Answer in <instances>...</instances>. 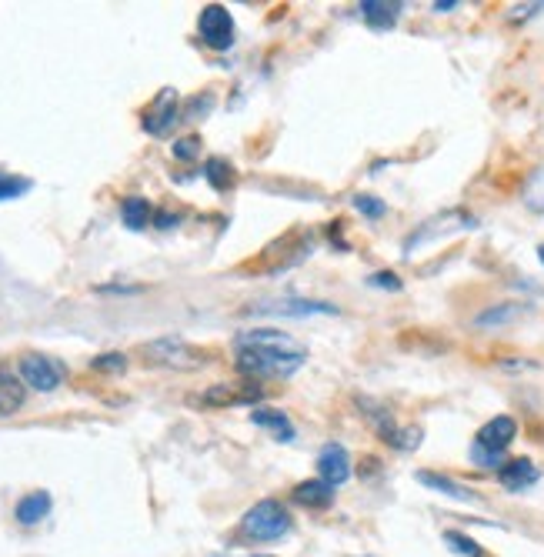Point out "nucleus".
Returning a JSON list of instances; mask_svg holds the SVG:
<instances>
[{
	"instance_id": "nucleus-1",
	"label": "nucleus",
	"mask_w": 544,
	"mask_h": 557,
	"mask_svg": "<svg viewBox=\"0 0 544 557\" xmlns=\"http://www.w3.org/2000/svg\"><path fill=\"white\" fill-rule=\"evenodd\" d=\"M237 371L247 381H267V377H291L304 367V347L291 334L271 331V327H257V331L237 334Z\"/></svg>"
},
{
	"instance_id": "nucleus-2",
	"label": "nucleus",
	"mask_w": 544,
	"mask_h": 557,
	"mask_svg": "<svg viewBox=\"0 0 544 557\" xmlns=\"http://www.w3.org/2000/svg\"><path fill=\"white\" fill-rule=\"evenodd\" d=\"M291 531V514L284 511L281 501L274 497H264L257 501L251 511L241 517V534L247 541H278Z\"/></svg>"
},
{
	"instance_id": "nucleus-3",
	"label": "nucleus",
	"mask_w": 544,
	"mask_h": 557,
	"mask_svg": "<svg viewBox=\"0 0 544 557\" xmlns=\"http://www.w3.org/2000/svg\"><path fill=\"white\" fill-rule=\"evenodd\" d=\"M141 354L147 357V364H161L174 367V371H197L211 361V354L201 351V347L187 344L184 337H161V341H151L141 347Z\"/></svg>"
},
{
	"instance_id": "nucleus-4",
	"label": "nucleus",
	"mask_w": 544,
	"mask_h": 557,
	"mask_svg": "<svg viewBox=\"0 0 544 557\" xmlns=\"http://www.w3.org/2000/svg\"><path fill=\"white\" fill-rule=\"evenodd\" d=\"M358 404L364 407L361 414L374 424V431L381 434V441H388L391 447H398V451H414V447L421 444V427H398L388 407L374 404L368 397H358Z\"/></svg>"
},
{
	"instance_id": "nucleus-5",
	"label": "nucleus",
	"mask_w": 544,
	"mask_h": 557,
	"mask_svg": "<svg viewBox=\"0 0 544 557\" xmlns=\"http://www.w3.org/2000/svg\"><path fill=\"white\" fill-rule=\"evenodd\" d=\"M17 374H21V381L31 387V391H41V394H51L57 387L64 384L67 377V367L57 361V357H47V354H24L21 364H17Z\"/></svg>"
},
{
	"instance_id": "nucleus-6",
	"label": "nucleus",
	"mask_w": 544,
	"mask_h": 557,
	"mask_svg": "<svg viewBox=\"0 0 544 557\" xmlns=\"http://www.w3.org/2000/svg\"><path fill=\"white\" fill-rule=\"evenodd\" d=\"M197 34H201V41L211 47V51H231L234 34H237L231 11L221 4H207L201 17H197Z\"/></svg>"
},
{
	"instance_id": "nucleus-7",
	"label": "nucleus",
	"mask_w": 544,
	"mask_h": 557,
	"mask_svg": "<svg viewBox=\"0 0 544 557\" xmlns=\"http://www.w3.org/2000/svg\"><path fill=\"white\" fill-rule=\"evenodd\" d=\"M264 397V391L257 387V381H234V384H211L207 391L191 397V404L201 407H247Z\"/></svg>"
},
{
	"instance_id": "nucleus-8",
	"label": "nucleus",
	"mask_w": 544,
	"mask_h": 557,
	"mask_svg": "<svg viewBox=\"0 0 544 557\" xmlns=\"http://www.w3.org/2000/svg\"><path fill=\"white\" fill-rule=\"evenodd\" d=\"M177 121H181V97H177L174 87H164V91L151 101V107L144 111L141 127L151 137H164V134H171V127Z\"/></svg>"
},
{
	"instance_id": "nucleus-9",
	"label": "nucleus",
	"mask_w": 544,
	"mask_h": 557,
	"mask_svg": "<svg viewBox=\"0 0 544 557\" xmlns=\"http://www.w3.org/2000/svg\"><path fill=\"white\" fill-rule=\"evenodd\" d=\"M244 314H274V317H311V314H338V307L328 301H304V297H284V301H261L244 307Z\"/></svg>"
},
{
	"instance_id": "nucleus-10",
	"label": "nucleus",
	"mask_w": 544,
	"mask_h": 557,
	"mask_svg": "<svg viewBox=\"0 0 544 557\" xmlns=\"http://www.w3.org/2000/svg\"><path fill=\"white\" fill-rule=\"evenodd\" d=\"M514 437H518V421H514L511 414H498L481 427L478 437H474V444L484 447V451H491V454H504Z\"/></svg>"
},
{
	"instance_id": "nucleus-11",
	"label": "nucleus",
	"mask_w": 544,
	"mask_h": 557,
	"mask_svg": "<svg viewBox=\"0 0 544 557\" xmlns=\"http://www.w3.org/2000/svg\"><path fill=\"white\" fill-rule=\"evenodd\" d=\"M318 477H321V481H328L331 487H341L344 481H348V477H351L348 447L338 444V441L324 444L321 454H318Z\"/></svg>"
},
{
	"instance_id": "nucleus-12",
	"label": "nucleus",
	"mask_w": 544,
	"mask_h": 557,
	"mask_svg": "<svg viewBox=\"0 0 544 557\" xmlns=\"http://www.w3.org/2000/svg\"><path fill=\"white\" fill-rule=\"evenodd\" d=\"M358 11L371 31H391V27L401 21L404 4H398V0H364Z\"/></svg>"
},
{
	"instance_id": "nucleus-13",
	"label": "nucleus",
	"mask_w": 544,
	"mask_h": 557,
	"mask_svg": "<svg viewBox=\"0 0 544 557\" xmlns=\"http://www.w3.org/2000/svg\"><path fill=\"white\" fill-rule=\"evenodd\" d=\"M498 481L508 487V491H524V487L541 481V471L528 461V457H514V461L498 467Z\"/></svg>"
},
{
	"instance_id": "nucleus-14",
	"label": "nucleus",
	"mask_w": 544,
	"mask_h": 557,
	"mask_svg": "<svg viewBox=\"0 0 544 557\" xmlns=\"http://www.w3.org/2000/svg\"><path fill=\"white\" fill-rule=\"evenodd\" d=\"M294 501L301 507H308V511H328L334 504V487L328 481H321V477H314V481H301L294 487Z\"/></svg>"
},
{
	"instance_id": "nucleus-15",
	"label": "nucleus",
	"mask_w": 544,
	"mask_h": 557,
	"mask_svg": "<svg viewBox=\"0 0 544 557\" xmlns=\"http://www.w3.org/2000/svg\"><path fill=\"white\" fill-rule=\"evenodd\" d=\"M51 507H54L51 494H47V491H31V494H24L21 501H17L14 517H17V524L34 527V524H41L47 514H51Z\"/></svg>"
},
{
	"instance_id": "nucleus-16",
	"label": "nucleus",
	"mask_w": 544,
	"mask_h": 557,
	"mask_svg": "<svg viewBox=\"0 0 544 557\" xmlns=\"http://www.w3.org/2000/svg\"><path fill=\"white\" fill-rule=\"evenodd\" d=\"M251 424L264 427V431H271L278 441H294V437H298V431H294V424H291V417L284 411H278V407H254Z\"/></svg>"
},
{
	"instance_id": "nucleus-17",
	"label": "nucleus",
	"mask_w": 544,
	"mask_h": 557,
	"mask_svg": "<svg viewBox=\"0 0 544 557\" xmlns=\"http://www.w3.org/2000/svg\"><path fill=\"white\" fill-rule=\"evenodd\" d=\"M531 311H534V304H528V301L494 304V307H488V311H481L478 317H474V324H478V327H504V324L521 321V317L531 314Z\"/></svg>"
},
{
	"instance_id": "nucleus-18",
	"label": "nucleus",
	"mask_w": 544,
	"mask_h": 557,
	"mask_svg": "<svg viewBox=\"0 0 544 557\" xmlns=\"http://www.w3.org/2000/svg\"><path fill=\"white\" fill-rule=\"evenodd\" d=\"M24 381L11 367H0V417H11L24 407Z\"/></svg>"
},
{
	"instance_id": "nucleus-19",
	"label": "nucleus",
	"mask_w": 544,
	"mask_h": 557,
	"mask_svg": "<svg viewBox=\"0 0 544 557\" xmlns=\"http://www.w3.org/2000/svg\"><path fill=\"white\" fill-rule=\"evenodd\" d=\"M121 221H124L127 231H144V227L154 221L151 201H147V197H141V194L124 197V201H121Z\"/></svg>"
},
{
	"instance_id": "nucleus-20",
	"label": "nucleus",
	"mask_w": 544,
	"mask_h": 557,
	"mask_svg": "<svg viewBox=\"0 0 544 557\" xmlns=\"http://www.w3.org/2000/svg\"><path fill=\"white\" fill-rule=\"evenodd\" d=\"M204 181L211 184L217 194L231 191L234 181H237L234 164L227 161V157H207V161H204Z\"/></svg>"
},
{
	"instance_id": "nucleus-21",
	"label": "nucleus",
	"mask_w": 544,
	"mask_h": 557,
	"mask_svg": "<svg viewBox=\"0 0 544 557\" xmlns=\"http://www.w3.org/2000/svg\"><path fill=\"white\" fill-rule=\"evenodd\" d=\"M418 481L424 487H431V491H438L444 497H454V501H478L468 487H461L458 481H451V477H444V474H434V471H418Z\"/></svg>"
},
{
	"instance_id": "nucleus-22",
	"label": "nucleus",
	"mask_w": 544,
	"mask_h": 557,
	"mask_svg": "<svg viewBox=\"0 0 544 557\" xmlns=\"http://www.w3.org/2000/svg\"><path fill=\"white\" fill-rule=\"evenodd\" d=\"M214 104H217V97L211 91L191 97V101L181 107V121H204V117L214 111Z\"/></svg>"
},
{
	"instance_id": "nucleus-23",
	"label": "nucleus",
	"mask_w": 544,
	"mask_h": 557,
	"mask_svg": "<svg viewBox=\"0 0 544 557\" xmlns=\"http://www.w3.org/2000/svg\"><path fill=\"white\" fill-rule=\"evenodd\" d=\"M444 544H448L454 554H464V557H484L481 544H478V541H471V537H468V534H461V531H444Z\"/></svg>"
},
{
	"instance_id": "nucleus-24",
	"label": "nucleus",
	"mask_w": 544,
	"mask_h": 557,
	"mask_svg": "<svg viewBox=\"0 0 544 557\" xmlns=\"http://www.w3.org/2000/svg\"><path fill=\"white\" fill-rule=\"evenodd\" d=\"M351 204L358 207V211H361L364 217H368V221H381V217L388 214V204L378 201V197H374V194H354V197H351Z\"/></svg>"
},
{
	"instance_id": "nucleus-25",
	"label": "nucleus",
	"mask_w": 544,
	"mask_h": 557,
	"mask_svg": "<svg viewBox=\"0 0 544 557\" xmlns=\"http://www.w3.org/2000/svg\"><path fill=\"white\" fill-rule=\"evenodd\" d=\"M27 191H31V181H27V177L0 174V201H14V197H24Z\"/></svg>"
},
{
	"instance_id": "nucleus-26",
	"label": "nucleus",
	"mask_w": 544,
	"mask_h": 557,
	"mask_svg": "<svg viewBox=\"0 0 544 557\" xmlns=\"http://www.w3.org/2000/svg\"><path fill=\"white\" fill-rule=\"evenodd\" d=\"M127 367V357L121 351H107V354H97L91 361V371H101V374H121Z\"/></svg>"
},
{
	"instance_id": "nucleus-27",
	"label": "nucleus",
	"mask_w": 544,
	"mask_h": 557,
	"mask_svg": "<svg viewBox=\"0 0 544 557\" xmlns=\"http://www.w3.org/2000/svg\"><path fill=\"white\" fill-rule=\"evenodd\" d=\"M171 154L177 161H197V154H201V141L197 137H181V141H174Z\"/></svg>"
},
{
	"instance_id": "nucleus-28",
	"label": "nucleus",
	"mask_w": 544,
	"mask_h": 557,
	"mask_svg": "<svg viewBox=\"0 0 544 557\" xmlns=\"http://www.w3.org/2000/svg\"><path fill=\"white\" fill-rule=\"evenodd\" d=\"M368 284H371V287H381V291H401V277L394 274V271H378V274H371Z\"/></svg>"
},
{
	"instance_id": "nucleus-29",
	"label": "nucleus",
	"mask_w": 544,
	"mask_h": 557,
	"mask_svg": "<svg viewBox=\"0 0 544 557\" xmlns=\"http://www.w3.org/2000/svg\"><path fill=\"white\" fill-rule=\"evenodd\" d=\"M501 457H504V454H491V451H484V447L471 444V461L478 464V467H498V464H504Z\"/></svg>"
},
{
	"instance_id": "nucleus-30",
	"label": "nucleus",
	"mask_w": 544,
	"mask_h": 557,
	"mask_svg": "<svg viewBox=\"0 0 544 557\" xmlns=\"http://www.w3.org/2000/svg\"><path fill=\"white\" fill-rule=\"evenodd\" d=\"M154 224L161 227V231H171V227L181 224V214H174V211H157V214H154Z\"/></svg>"
},
{
	"instance_id": "nucleus-31",
	"label": "nucleus",
	"mask_w": 544,
	"mask_h": 557,
	"mask_svg": "<svg viewBox=\"0 0 544 557\" xmlns=\"http://www.w3.org/2000/svg\"><path fill=\"white\" fill-rule=\"evenodd\" d=\"M454 7H458V0H441V4H434V11H438V14H448V11H454Z\"/></svg>"
},
{
	"instance_id": "nucleus-32",
	"label": "nucleus",
	"mask_w": 544,
	"mask_h": 557,
	"mask_svg": "<svg viewBox=\"0 0 544 557\" xmlns=\"http://www.w3.org/2000/svg\"><path fill=\"white\" fill-rule=\"evenodd\" d=\"M538 261H541V264H544V244H541V247H538Z\"/></svg>"
}]
</instances>
